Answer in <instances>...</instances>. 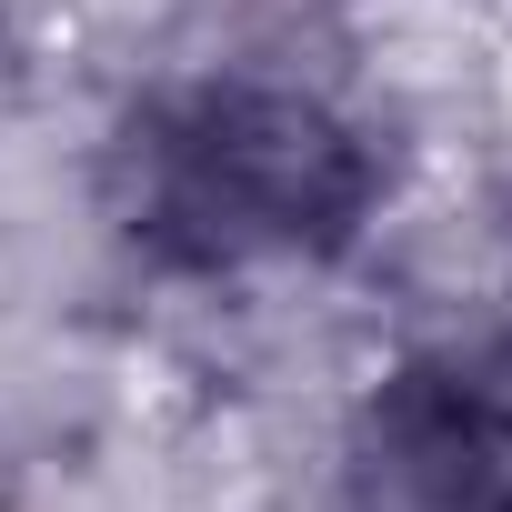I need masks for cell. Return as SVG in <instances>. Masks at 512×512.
<instances>
[{
    "mask_svg": "<svg viewBox=\"0 0 512 512\" xmlns=\"http://www.w3.org/2000/svg\"><path fill=\"white\" fill-rule=\"evenodd\" d=\"M101 221L161 282L322 272L382 221L392 151L362 111L272 71H171L101 131Z\"/></svg>",
    "mask_w": 512,
    "mask_h": 512,
    "instance_id": "1",
    "label": "cell"
},
{
    "mask_svg": "<svg viewBox=\"0 0 512 512\" xmlns=\"http://www.w3.org/2000/svg\"><path fill=\"white\" fill-rule=\"evenodd\" d=\"M352 512H512V332H442L342 422Z\"/></svg>",
    "mask_w": 512,
    "mask_h": 512,
    "instance_id": "2",
    "label": "cell"
}]
</instances>
